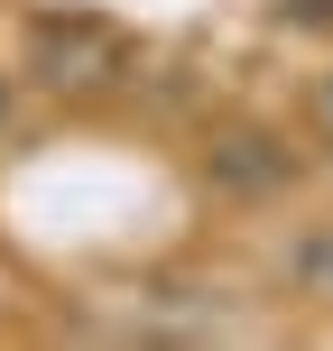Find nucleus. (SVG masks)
Segmentation results:
<instances>
[{"label":"nucleus","mask_w":333,"mask_h":351,"mask_svg":"<svg viewBox=\"0 0 333 351\" xmlns=\"http://www.w3.org/2000/svg\"><path fill=\"white\" fill-rule=\"evenodd\" d=\"M306 287H315V296H333V231H315V241H306Z\"/></svg>","instance_id":"1"}]
</instances>
